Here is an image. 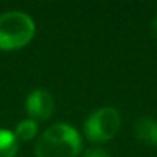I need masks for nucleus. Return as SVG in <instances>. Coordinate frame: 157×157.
I'll use <instances>...</instances> for the list:
<instances>
[{
    "label": "nucleus",
    "instance_id": "nucleus-8",
    "mask_svg": "<svg viewBox=\"0 0 157 157\" xmlns=\"http://www.w3.org/2000/svg\"><path fill=\"white\" fill-rule=\"evenodd\" d=\"M83 157H111V154H109L105 148L93 146V148H88V149L83 152Z\"/></svg>",
    "mask_w": 157,
    "mask_h": 157
},
{
    "label": "nucleus",
    "instance_id": "nucleus-5",
    "mask_svg": "<svg viewBox=\"0 0 157 157\" xmlns=\"http://www.w3.org/2000/svg\"><path fill=\"white\" fill-rule=\"evenodd\" d=\"M136 137L149 146H157V119L142 117L134 125Z\"/></svg>",
    "mask_w": 157,
    "mask_h": 157
},
{
    "label": "nucleus",
    "instance_id": "nucleus-6",
    "mask_svg": "<svg viewBox=\"0 0 157 157\" xmlns=\"http://www.w3.org/2000/svg\"><path fill=\"white\" fill-rule=\"evenodd\" d=\"M19 140L8 129H0V157H16Z\"/></svg>",
    "mask_w": 157,
    "mask_h": 157
},
{
    "label": "nucleus",
    "instance_id": "nucleus-3",
    "mask_svg": "<svg viewBox=\"0 0 157 157\" xmlns=\"http://www.w3.org/2000/svg\"><path fill=\"white\" fill-rule=\"evenodd\" d=\"M122 116L114 106H103L96 109L83 123V132L88 140L103 143L111 140L120 129Z\"/></svg>",
    "mask_w": 157,
    "mask_h": 157
},
{
    "label": "nucleus",
    "instance_id": "nucleus-1",
    "mask_svg": "<svg viewBox=\"0 0 157 157\" xmlns=\"http://www.w3.org/2000/svg\"><path fill=\"white\" fill-rule=\"evenodd\" d=\"M82 151V137L68 123H56L39 136L36 157H77Z\"/></svg>",
    "mask_w": 157,
    "mask_h": 157
},
{
    "label": "nucleus",
    "instance_id": "nucleus-4",
    "mask_svg": "<svg viewBox=\"0 0 157 157\" xmlns=\"http://www.w3.org/2000/svg\"><path fill=\"white\" fill-rule=\"evenodd\" d=\"M26 111L33 120H46L52 116L54 99L45 90H34L26 99Z\"/></svg>",
    "mask_w": 157,
    "mask_h": 157
},
{
    "label": "nucleus",
    "instance_id": "nucleus-9",
    "mask_svg": "<svg viewBox=\"0 0 157 157\" xmlns=\"http://www.w3.org/2000/svg\"><path fill=\"white\" fill-rule=\"evenodd\" d=\"M151 31H152V34H154V37H157V16L152 19V22H151Z\"/></svg>",
    "mask_w": 157,
    "mask_h": 157
},
{
    "label": "nucleus",
    "instance_id": "nucleus-7",
    "mask_svg": "<svg viewBox=\"0 0 157 157\" xmlns=\"http://www.w3.org/2000/svg\"><path fill=\"white\" fill-rule=\"evenodd\" d=\"M39 132V126H37V122L33 120V119H25V120H20L16 126V131H14V136L17 140H23V142H28L31 139H34Z\"/></svg>",
    "mask_w": 157,
    "mask_h": 157
},
{
    "label": "nucleus",
    "instance_id": "nucleus-2",
    "mask_svg": "<svg viewBox=\"0 0 157 157\" xmlns=\"http://www.w3.org/2000/svg\"><path fill=\"white\" fill-rule=\"evenodd\" d=\"M36 34L34 20L22 11L0 14V49L16 51L26 46Z\"/></svg>",
    "mask_w": 157,
    "mask_h": 157
}]
</instances>
